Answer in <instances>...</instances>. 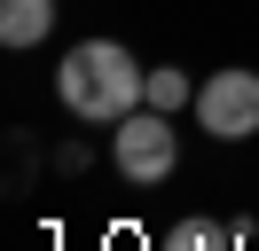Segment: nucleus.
<instances>
[{"instance_id":"obj_1","label":"nucleus","mask_w":259,"mask_h":251,"mask_svg":"<svg viewBox=\"0 0 259 251\" xmlns=\"http://www.w3.org/2000/svg\"><path fill=\"white\" fill-rule=\"evenodd\" d=\"M142 87H149V71H142L118 39H79V47L63 55V71H55L63 110L87 118V126H118L126 110H142Z\"/></svg>"},{"instance_id":"obj_2","label":"nucleus","mask_w":259,"mask_h":251,"mask_svg":"<svg viewBox=\"0 0 259 251\" xmlns=\"http://www.w3.org/2000/svg\"><path fill=\"white\" fill-rule=\"evenodd\" d=\"M110 157H118V173H126V181H165V173L181 165V134H173V118H165V110H126V118L110 126Z\"/></svg>"},{"instance_id":"obj_3","label":"nucleus","mask_w":259,"mask_h":251,"mask_svg":"<svg viewBox=\"0 0 259 251\" xmlns=\"http://www.w3.org/2000/svg\"><path fill=\"white\" fill-rule=\"evenodd\" d=\"M196 126L212 141H251L259 134V71H212L196 87Z\"/></svg>"},{"instance_id":"obj_4","label":"nucleus","mask_w":259,"mask_h":251,"mask_svg":"<svg viewBox=\"0 0 259 251\" xmlns=\"http://www.w3.org/2000/svg\"><path fill=\"white\" fill-rule=\"evenodd\" d=\"M55 24V0H0V47H39Z\"/></svg>"},{"instance_id":"obj_5","label":"nucleus","mask_w":259,"mask_h":251,"mask_svg":"<svg viewBox=\"0 0 259 251\" xmlns=\"http://www.w3.org/2000/svg\"><path fill=\"white\" fill-rule=\"evenodd\" d=\"M142 102L149 110H165V118H181V110H196V87H189V71H149V87H142Z\"/></svg>"},{"instance_id":"obj_6","label":"nucleus","mask_w":259,"mask_h":251,"mask_svg":"<svg viewBox=\"0 0 259 251\" xmlns=\"http://www.w3.org/2000/svg\"><path fill=\"white\" fill-rule=\"evenodd\" d=\"M157 251H236V235H228L220 220H173V235H165Z\"/></svg>"}]
</instances>
